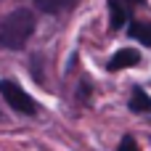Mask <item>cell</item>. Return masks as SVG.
<instances>
[{"instance_id":"8992f818","label":"cell","mask_w":151,"mask_h":151,"mask_svg":"<svg viewBox=\"0 0 151 151\" xmlns=\"http://www.w3.org/2000/svg\"><path fill=\"white\" fill-rule=\"evenodd\" d=\"M32 3H35V8H37L40 13L58 16V13H64V11H72L80 0H32Z\"/></svg>"},{"instance_id":"52a82bcc","label":"cell","mask_w":151,"mask_h":151,"mask_svg":"<svg viewBox=\"0 0 151 151\" xmlns=\"http://www.w3.org/2000/svg\"><path fill=\"white\" fill-rule=\"evenodd\" d=\"M127 35L133 40H138L141 45L151 48V21H130L127 24Z\"/></svg>"},{"instance_id":"ba28073f","label":"cell","mask_w":151,"mask_h":151,"mask_svg":"<svg viewBox=\"0 0 151 151\" xmlns=\"http://www.w3.org/2000/svg\"><path fill=\"white\" fill-rule=\"evenodd\" d=\"M40 64H42V56H40V53H32V58H29L32 77H35V82H40V85H42V82H45V77H42V66H40Z\"/></svg>"},{"instance_id":"5b68a950","label":"cell","mask_w":151,"mask_h":151,"mask_svg":"<svg viewBox=\"0 0 151 151\" xmlns=\"http://www.w3.org/2000/svg\"><path fill=\"white\" fill-rule=\"evenodd\" d=\"M127 109H130V114H151V96L141 85L133 88L130 101H127Z\"/></svg>"},{"instance_id":"3957f363","label":"cell","mask_w":151,"mask_h":151,"mask_svg":"<svg viewBox=\"0 0 151 151\" xmlns=\"http://www.w3.org/2000/svg\"><path fill=\"white\" fill-rule=\"evenodd\" d=\"M106 5H109V29L119 32L133 21V11L146 5V0H109Z\"/></svg>"},{"instance_id":"6da1fadb","label":"cell","mask_w":151,"mask_h":151,"mask_svg":"<svg viewBox=\"0 0 151 151\" xmlns=\"http://www.w3.org/2000/svg\"><path fill=\"white\" fill-rule=\"evenodd\" d=\"M37 27V19L29 8H16L0 21V48L3 50H24L32 40Z\"/></svg>"},{"instance_id":"30bf717a","label":"cell","mask_w":151,"mask_h":151,"mask_svg":"<svg viewBox=\"0 0 151 151\" xmlns=\"http://www.w3.org/2000/svg\"><path fill=\"white\" fill-rule=\"evenodd\" d=\"M117 151H141V149H138V141H135V135H122V141H119Z\"/></svg>"},{"instance_id":"7a4b0ae2","label":"cell","mask_w":151,"mask_h":151,"mask_svg":"<svg viewBox=\"0 0 151 151\" xmlns=\"http://www.w3.org/2000/svg\"><path fill=\"white\" fill-rule=\"evenodd\" d=\"M0 96H3V101L16 111V114H24V117H35V114H40V104L16 82V80H8V77H3L0 80Z\"/></svg>"},{"instance_id":"9c48e42d","label":"cell","mask_w":151,"mask_h":151,"mask_svg":"<svg viewBox=\"0 0 151 151\" xmlns=\"http://www.w3.org/2000/svg\"><path fill=\"white\" fill-rule=\"evenodd\" d=\"M90 90H93V88H90V82H88V80H82V82H80V90H77V104H80V106L90 104Z\"/></svg>"},{"instance_id":"277c9868","label":"cell","mask_w":151,"mask_h":151,"mask_svg":"<svg viewBox=\"0 0 151 151\" xmlns=\"http://www.w3.org/2000/svg\"><path fill=\"white\" fill-rule=\"evenodd\" d=\"M138 64H141V53H138L135 48H119V50L109 58L106 69H109V72H122V69H130V66H138Z\"/></svg>"}]
</instances>
